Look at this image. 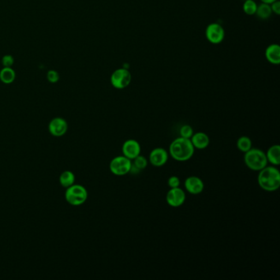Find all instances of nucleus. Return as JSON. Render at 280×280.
I'll use <instances>...</instances> for the list:
<instances>
[{"instance_id":"a878e982","label":"nucleus","mask_w":280,"mask_h":280,"mask_svg":"<svg viewBox=\"0 0 280 280\" xmlns=\"http://www.w3.org/2000/svg\"><path fill=\"white\" fill-rule=\"evenodd\" d=\"M270 8L272 10V13L275 15L279 16L280 14V0H276L274 3H270Z\"/></svg>"},{"instance_id":"cd10ccee","label":"nucleus","mask_w":280,"mask_h":280,"mask_svg":"<svg viewBox=\"0 0 280 280\" xmlns=\"http://www.w3.org/2000/svg\"><path fill=\"white\" fill-rule=\"evenodd\" d=\"M244 1H245V0H244Z\"/></svg>"},{"instance_id":"423d86ee","label":"nucleus","mask_w":280,"mask_h":280,"mask_svg":"<svg viewBox=\"0 0 280 280\" xmlns=\"http://www.w3.org/2000/svg\"><path fill=\"white\" fill-rule=\"evenodd\" d=\"M132 160L124 156H116L109 163V170L116 176H125L129 174Z\"/></svg>"},{"instance_id":"b1692460","label":"nucleus","mask_w":280,"mask_h":280,"mask_svg":"<svg viewBox=\"0 0 280 280\" xmlns=\"http://www.w3.org/2000/svg\"><path fill=\"white\" fill-rule=\"evenodd\" d=\"M1 62H2L3 67L13 68V64H14V62H15V60H14V58H13V55H6L3 56Z\"/></svg>"},{"instance_id":"f257e3e1","label":"nucleus","mask_w":280,"mask_h":280,"mask_svg":"<svg viewBox=\"0 0 280 280\" xmlns=\"http://www.w3.org/2000/svg\"><path fill=\"white\" fill-rule=\"evenodd\" d=\"M195 148L190 139L178 138L169 145V155L175 160L184 162L194 156Z\"/></svg>"},{"instance_id":"7ed1b4c3","label":"nucleus","mask_w":280,"mask_h":280,"mask_svg":"<svg viewBox=\"0 0 280 280\" xmlns=\"http://www.w3.org/2000/svg\"><path fill=\"white\" fill-rule=\"evenodd\" d=\"M244 163L252 171L259 172L267 166L268 161L264 151L258 148H252L244 155Z\"/></svg>"},{"instance_id":"a211bd4d","label":"nucleus","mask_w":280,"mask_h":280,"mask_svg":"<svg viewBox=\"0 0 280 280\" xmlns=\"http://www.w3.org/2000/svg\"><path fill=\"white\" fill-rule=\"evenodd\" d=\"M75 180V174L69 170L62 172L60 177V183L62 187H65V188H68V187H71L72 185L74 184Z\"/></svg>"},{"instance_id":"0eeeda50","label":"nucleus","mask_w":280,"mask_h":280,"mask_svg":"<svg viewBox=\"0 0 280 280\" xmlns=\"http://www.w3.org/2000/svg\"><path fill=\"white\" fill-rule=\"evenodd\" d=\"M205 38L213 44L222 43L225 37V31L223 26L218 22H212L206 26L205 31Z\"/></svg>"},{"instance_id":"9b49d317","label":"nucleus","mask_w":280,"mask_h":280,"mask_svg":"<svg viewBox=\"0 0 280 280\" xmlns=\"http://www.w3.org/2000/svg\"><path fill=\"white\" fill-rule=\"evenodd\" d=\"M122 151L123 156L130 159L131 160H133L137 156L140 155L141 147H140V143L138 142V140L129 139L122 144Z\"/></svg>"},{"instance_id":"412c9836","label":"nucleus","mask_w":280,"mask_h":280,"mask_svg":"<svg viewBox=\"0 0 280 280\" xmlns=\"http://www.w3.org/2000/svg\"><path fill=\"white\" fill-rule=\"evenodd\" d=\"M257 9V3L254 0H245L243 5H242V10L244 13L248 16L256 15Z\"/></svg>"},{"instance_id":"5701e85b","label":"nucleus","mask_w":280,"mask_h":280,"mask_svg":"<svg viewBox=\"0 0 280 280\" xmlns=\"http://www.w3.org/2000/svg\"><path fill=\"white\" fill-rule=\"evenodd\" d=\"M47 80H49L50 83H56L60 80V73L56 70H49L47 73Z\"/></svg>"},{"instance_id":"39448f33","label":"nucleus","mask_w":280,"mask_h":280,"mask_svg":"<svg viewBox=\"0 0 280 280\" xmlns=\"http://www.w3.org/2000/svg\"><path fill=\"white\" fill-rule=\"evenodd\" d=\"M132 81V74L127 68H120L114 71L110 76V83L114 88L122 90L129 86Z\"/></svg>"},{"instance_id":"1a4fd4ad","label":"nucleus","mask_w":280,"mask_h":280,"mask_svg":"<svg viewBox=\"0 0 280 280\" xmlns=\"http://www.w3.org/2000/svg\"><path fill=\"white\" fill-rule=\"evenodd\" d=\"M68 122L62 118H55L49 122V133L55 138H60L65 135L68 132Z\"/></svg>"},{"instance_id":"2eb2a0df","label":"nucleus","mask_w":280,"mask_h":280,"mask_svg":"<svg viewBox=\"0 0 280 280\" xmlns=\"http://www.w3.org/2000/svg\"><path fill=\"white\" fill-rule=\"evenodd\" d=\"M268 163H270L273 166H279L280 164V146L274 145L268 149L265 153Z\"/></svg>"},{"instance_id":"f3484780","label":"nucleus","mask_w":280,"mask_h":280,"mask_svg":"<svg viewBox=\"0 0 280 280\" xmlns=\"http://www.w3.org/2000/svg\"><path fill=\"white\" fill-rule=\"evenodd\" d=\"M16 80V72L13 68H6L3 67V68L0 70V80L3 83L12 84Z\"/></svg>"},{"instance_id":"f8f14e48","label":"nucleus","mask_w":280,"mask_h":280,"mask_svg":"<svg viewBox=\"0 0 280 280\" xmlns=\"http://www.w3.org/2000/svg\"><path fill=\"white\" fill-rule=\"evenodd\" d=\"M184 187L190 194L198 195L204 191L205 184L199 177L190 176L185 180Z\"/></svg>"},{"instance_id":"f03ea898","label":"nucleus","mask_w":280,"mask_h":280,"mask_svg":"<svg viewBox=\"0 0 280 280\" xmlns=\"http://www.w3.org/2000/svg\"><path fill=\"white\" fill-rule=\"evenodd\" d=\"M257 182L261 189L275 192L280 187V172L276 166H266L260 170Z\"/></svg>"},{"instance_id":"6e6552de","label":"nucleus","mask_w":280,"mask_h":280,"mask_svg":"<svg viewBox=\"0 0 280 280\" xmlns=\"http://www.w3.org/2000/svg\"><path fill=\"white\" fill-rule=\"evenodd\" d=\"M186 200V193L179 187L170 188L166 194V201L171 207H179L183 205Z\"/></svg>"},{"instance_id":"dca6fc26","label":"nucleus","mask_w":280,"mask_h":280,"mask_svg":"<svg viewBox=\"0 0 280 280\" xmlns=\"http://www.w3.org/2000/svg\"><path fill=\"white\" fill-rule=\"evenodd\" d=\"M147 159L145 158V156L139 155V156H137L134 160H132V168H131L130 173L138 174L139 172L145 169L147 167Z\"/></svg>"},{"instance_id":"aec40b11","label":"nucleus","mask_w":280,"mask_h":280,"mask_svg":"<svg viewBox=\"0 0 280 280\" xmlns=\"http://www.w3.org/2000/svg\"><path fill=\"white\" fill-rule=\"evenodd\" d=\"M237 147L239 151L246 153V151H249L250 149L252 148V140L248 137L242 136L241 138H239L237 141Z\"/></svg>"},{"instance_id":"393cba45","label":"nucleus","mask_w":280,"mask_h":280,"mask_svg":"<svg viewBox=\"0 0 280 280\" xmlns=\"http://www.w3.org/2000/svg\"><path fill=\"white\" fill-rule=\"evenodd\" d=\"M180 184H181V181H180L179 177L171 176L168 179V186L170 188L179 187H180Z\"/></svg>"},{"instance_id":"20e7f679","label":"nucleus","mask_w":280,"mask_h":280,"mask_svg":"<svg viewBox=\"0 0 280 280\" xmlns=\"http://www.w3.org/2000/svg\"><path fill=\"white\" fill-rule=\"evenodd\" d=\"M88 198V192L82 185L73 184L68 187L65 192L67 202L74 206L82 205Z\"/></svg>"},{"instance_id":"bb28decb","label":"nucleus","mask_w":280,"mask_h":280,"mask_svg":"<svg viewBox=\"0 0 280 280\" xmlns=\"http://www.w3.org/2000/svg\"><path fill=\"white\" fill-rule=\"evenodd\" d=\"M260 1H261V3H268V4H270V3H274V2L276 1V0H260Z\"/></svg>"},{"instance_id":"4be33fe9","label":"nucleus","mask_w":280,"mask_h":280,"mask_svg":"<svg viewBox=\"0 0 280 280\" xmlns=\"http://www.w3.org/2000/svg\"><path fill=\"white\" fill-rule=\"evenodd\" d=\"M179 134L181 138H187V139H191L192 135L194 134V131L190 125H183L179 131Z\"/></svg>"},{"instance_id":"6ab92c4d","label":"nucleus","mask_w":280,"mask_h":280,"mask_svg":"<svg viewBox=\"0 0 280 280\" xmlns=\"http://www.w3.org/2000/svg\"><path fill=\"white\" fill-rule=\"evenodd\" d=\"M272 14L273 13L271 8H270V4L261 3L260 5H257L256 15L258 17V19H261V20H266V19H270Z\"/></svg>"},{"instance_id":"ddd939ff","label":"nucleus","mask_w":280,"mask_h":280,"mask_svg":"<svg viewBox=\"0 0 280 280\" xmlns=\"http://www.w3.org/2000/svg\"><path fill=\"white\" fill-rule=\"evenodd\" d=\"M265 59L271 64L278 65L280 63V44H271L268 45L265 51Z\"/></svg>"},{"instance_id":"9d476101","label":"nucleus","mask_w":280,"mask_h":280,"mask_svg":"<svg viewBox=\"0 0 280 280\" xmlns=\"http://www.w3.org/2000/svg\"><path fill=\"white\" fill-rule=\"evenodd\" d=\"M169 160V152L162 147L153 149L149 156L150 163L155 167L163 166Z\"/></svg>"},{"instance_id":"4468645a","label":"nucleus","mask_w":280,"mask_h":280,"mask_svg":"<svg viewBox=\"0 0 280 280\" xmlns=\"http://www.w3.org/2000/svg\"><path fill=\"white\" fill-rule=\"evenodd\" d=\"M191 141L195 149L197 150H205L210 145V138L209 136L205 133H194L191 138Z\"/></svg>"}]
</instances>
